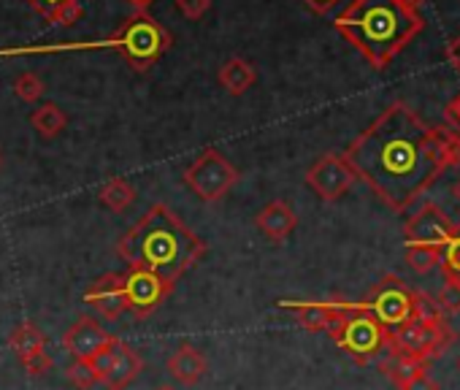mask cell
<instances>
[{"label": "cell", "mask_w": 460, "mask_h": 390, "mask_svg": "<svg viewBox=\"0 0 460 390\" xmlns=\"http://www.w3.org/2000/svg\"><path fill=\"white\" fill-rule=\"evenodd\" d=\"M449 128H428L406 103L387 106L344 152V160L376 199L406 212L449 168Z\"/></svg>", "instance_id": "obj_1"}, {"label": "cell", "mask_w": 460, "mask_h": 390, "mask_svg": "<svg viewBox=\"0 0 460 390\" xmlns=\"http://www.w3.org/2000/svg\"><path fill=\"white\" fill-rule=\"evenodd\" d=\"M117 255L130 269H146L176 288V282L206 255V242L187 228L168 204H155L117 242Z\"/></svg>", "instance_id": "obj_2"}, {"label": "cell", "mask_w": 460, "mask_h": 390, "mask_svg": "<svg viewBox=\"0 0 460 390\" xmlns=\"http://www.w3.org/2000/svg\"><path fill=\"white\" fill-rule=\"evenodd\" d=\"M336 33L347 39L368 66H390L406 44L425 28L417 9L403 0H352L336 17Z\"/></svg>", "instance_id": "obj_3"}, {"label": "cell", "mask_w": 460, "mask_h": 390, "mask_svg": "<svg viewBox=\"0 0 460 390\" xmlns=\"http://www.w3.org/2000/svg\"><path fill=\"white\" fill-rule=\"evenodd\" d=\"M171 33L146 12H133L109 39L98 41H66V44H25L0 49V58H25V55H63V52H103L114 49L133 71L146 74L168 52Z\"/></svg>", "instance_id": "obj_4"}, {"label": "cell", "mask_w": 460, "mask_h": 390, "mask_svg": "<svg viewBox=\"0 0 460 390\" xmlns=\"http://www.w3.org/2000/svg\"><path fill=\"white\" fill-rule=\"evenodd\" d=\"M328 333L355 363H371L390 347V328L382 325L366 304L341 301V315L328 328Z\"/></svg>", "instance_id": "obj_5"}, {"label": "cell", "mask_w": 460, "mask_h": 390, "mask_svg": "<svg viewBox=\"0 0 460 390\" xmlns=\"http://www.w3.org/2000/svg\"><path fill=\"white\" fill-rule=\"evenodd\" d=\"M184 184L198 195L200 201L214 204L236 187L242 179L239 168L230 163L219 149H203L181 173Z\"/></svg>", "instance_id": "obj_6"}, {"label": "cell", "mask_w": 460, "mask_h": 390, "mask_svg": "<svg viewBox=\"0 0 460 390\" xmlns=\"http://www.w3.org/2000/svg\"><path fill=\"white\" fill-rule=\"evenodd\" d=\"M452 341H455V331L447 325V320H409L390 331L387 350H395L420 360H430V358H438Z\"/></svg>", "instance_id": "obj_7"}, {"label": "cell", "mask_w": 460, "mask_h": 390, "mask_svg": "<svg viewBox=\"0 0 460 390\" xmlns=\"http://www.w3.org/2000/svg\"><path fill=\"white\" fill-rule=\"evenodd\" d=\"M414 296H417V290L406 288L395 274H385V277L374 285L371 296H368L363 304L368 306V312H371L382 325H387V328L393 331V328H398V325L414 320Z\"/></svg>", "instance_id": "obj_8"}, {"label": "cell", "mask_w": 460, "mask_h": 390, "mask_svg": "<svg viewBox=\"0 0 460 390\" xmlns=\"http://www.w3.org/2000/svg\"><path fill=\"white\" fill-rule=\"evenodd\" d=\"M98 385L106 390H125L141 371H144V358L122 339L114 336V341L93 360Z\"/></svg>", "instance_id": "obj_9"}, {"label": "cell", "mask_w": 460, "mask_h": 390, "mask_svg": "<svg viewBox=\"0 0 460 390\" xmlns=\"http://www.w3.org/2000/svg\"><path fill=\"white\" fill-rule=\"evenodd\" d=\"M122 285H125L128 312H133V317L138 320L155 315L165 304V298L173 293V285L163 282L157 274L146 269H130L128 274H122Z\"/></svg>", "instance_id": "obj_10"}, {"label": "cell", "mask_w": 460, "mask_h": 390, "mask_svg": "<svg viewBox=\"0 0 460 390\" xmlns=\"http://www.w3.org/2000/svg\"><path fill=\"white\" fill-rule=\"evenodd\" d=\"M306 184L320 195L323 201L333 204L341 195L355 184V171L349 168V163L344 160V155L339 152H328L323 155L306 173Z\"/></svg>", "instance_id": "obj_11"}, {"label": "cell", "mask_w": 460, "mask_h": 390, "mask_svg": "<svg viewBox=\"0 0 460 390\" xmlns=\"http://www.w3.org/2000/svg\"><path fill=\"white\" fill-rule=\"evenodd\" d=\"M455 234V223L433 204L425 201L403 226V242L406 244H436L444 247Z\"/></svg>", "instance_id": "obj_12"}, {"label": "cell", "mask_w": 460, "mask_h": 390, "mask_svg": "<svg viewBox=\"0 0 460 390\" xmlns=\"http://www.w3.org/2000/svg\"><path fill=\"white\" fill-rule=\"evenodd\" d=\"M114 341V336L93 317H79L63 336V347L74 355V360H87L93 363L109 344Z\"/></svg>", "instance_id": "obj_13"}, {"label": "cell", "mask_w": 460, "mask_h": 390, "mask_svg": "<svg viewBox=\"0 0 460 390\" xmlns=\"http://www.w3.org/2000/svg\"><path fill=\"white\" fill-rule=\"evenodd\" d=\"M84 298L106 320H119L122 312H128L122 274H103V277H98L90 285V290L84 293Z\"/></svg>", "instance_id": "obj_14"}, {"label": "cell", "mask_w": 460, "mask_h": 390, "mask_svg": "<svg viewBox=\"0 0 460 390\" xmlns=\"http://www.w3.org/2000/svg\"><path fill=\"white\" fill-rule=\"evenodd\" d=\"M279 306L293 312L298 325L309 333L328 331L341 315V301H282Z\"/></svg>", "instance_id": "obj_15"}, {"label": "cell", "mask_w": 460, "mask_h": 390, "mask_svg": "<svg viewBox=\"0 0 460 390\" xmlns=\"http://www.w3.org/2000/svg\"><path fill=\"white\" fill-rule=\"evenodd\" d=\"M255 226L269 242L282 244L296 231L298 215L293 212V207L288 201H271L266 209H261V215L255 217Z\"/></svg>", "instance_id": "obj_16"}, {"label": "cell", "mask_w": 460, "mask_h": 390, "mask_svg": "<svg viewBox=\"0 0 460 390\" xmlns=\"http://www.w3.org/2000/svg\"><path fill=\"white\" fill-rule=\"evenodd\" d=\"M165 368H168V374H171L176 382H181V385H195V382H200V379L206 377L208 360H206V355H203L198 347L181 344L176 352L168 355Z\"/></svg>", "instance_id": "obj_17"}, {"label": "cell", "mask_w": 460, "mask_h": 390, "mask_svg": "<svg viewBox=\"0 0 460 390\" xmlns=\"http://www.w3.org/2000/svg\"><path fill=\"white\" fill-rule=\"evenodd\" d=\"M219 84L230 93V95H244L255 82H258V71L250 60H242V58H230L219 66V74H217Z\"/></svg>", "instance_id": "obj_18"}, {"label": "cell", "mask_w": 460, "mask_h": 390, "mask_svg": "<svg viewBox=\"0 0 460 390\" xmlns=\"http://www.w3.org/2000/svg\"><path fill=\"white\" fill-rule=\"evenodd\" d=\"M379 368L390 377V382H393L398 390H403L414 377H420L422 371H428V360H420V358H411V355L387 350V355H385V360L379 363Z\"/></svg>", "instance_id": "obj_19"}, {"label": "cell", "mask_w": 460, "mask_h": 390, "mask_svg": "<svg viewBox=\"0 0 460 390\" xmlns=\"http://www.w3.org/2000/svg\"><path fill=\"white\" fill-rule=\"evenodd\" d=\"M25 4L58 28H71L82 20V0H25Z\"/></svg>", "instance_id": "obj_20"}, {"label": "cell", "mask_w": 460, "mask_h": 390, "mask_svg": "<svg viewBox=\"0 0 460 390\" xmlns=\"http://www.w3.org/2000/svg\"><path fill=\"white\" fill-rule=\"evenodd\" d=\"M9 347H12V352H14V355L20 358V363H22V360L33 358V355L47 352V339H44V333H41L31 320H25V323H20V325L9 333Z\"/></svg>", "instance_id": "obj_21"}, {"label": "cell", "mask_w": 460, "mask_h": 390, "mask_svg": "<svg viewBox=\"0 0 460 390\" xmlns=\"http://www.w3.org/2000/svg\"><path fill=\"white\" fill-rule=\"evenodd\" d=\"M98 199H101V204H103L109 212L122 215V212H128V207L136 201V187H133L128 179L114 176V179H109V182L98 190Z\"/></svg>", "instance_id": "obj_22"}, {"label": "cell", "mask_w": 460, "mask_h": 390, "mask_svg": "<svg viewBox=\"0 0 460 390\" xmlns=\"http://www.w3.org/2000/svg\"><path fill=\"white\" fill-rule=\"evenodd\" d=\"M31 125L39 130L41 138L52 141V138H58V136L66 130L68 114H66L58 103H44V106H39V109L31 114Z\"/></svg>", "instance_id": "obj_23"}, {"label": "cell", "mask_w": 460, "mask_h": 390, "mask_svg": "<svg viewBox=\"0 0 460 390\" xmlns=\"http://www.w3.org/2000/svg\"><path fill=\"white\" fill-rule=\"evenodd\" d=\"M441 250L444 247H436V244H406V261L417 274H428L438 266Z\"/></svg>", "instance_id": "obj_24"}, {"label": "cell", "mask_w": 460, "mask_h": 390, "mask_svg": "<svg viewBox=\"0 0 460 390\" xmlns=\"http://www.w3.org/2000/svg\"><path fill=\"white\" fill-rule=\"evenodd\" d=\"M438 266H441L444 279H449V282H460V226H455L452 239L444 244Z\"/></svg>", "instance_id": "obj_25"}, {"label": "cell", "mask_w": 460, "mask_h": 390, "mask_svg": "<svg viewBox=\"0 0 460 390\" xmlns=\"http://www.w3.org/2000/svg\"><path fill=\"white\" fill-rule=\"evenodd\" d=\"M44 93H47V84H44V79H41L39 74H33V71L20 74L17 82H14V95H17L20 101H25V103H36Z\"/></svg>", "instance_id": "obj_26"}, {"label": "cell", "mask_w": 460, "mask_h": 390, "mask_svg": "<svg viewBox=\"0 0 460 390\" xmlns=\"http://www.w3.org/2000/svg\"><path fill=\"white\" fill-rule=\"evenodd\" d=\"M66 377H68V382L76 385L79 390H90V387L98 385L95 368H93V363H87V360H74V363L66 368Z\"/></svg>", "instance_id": "obj_27"}, {"label": "cell", "mask_w": 460, "mask_h": 390, "mask_svg": "<svg viewBox=\"0 0 460 390\" xmlns=\"http://www.w3.org/2000/svg\"><path fill=\"white\" fill-rule=\"evenodd\" d=\"M436 304L441 306L444 315H457L460 312V282H449L444 279L441 290H438V298Z\"/></svg>", "instance_id": "obj_28"}, {"label": "cell", "mask_w": 460, "mask_h": 390, "mask_svg": "<svg viewBox=\"0 0 460 390\" xmlns=\"http://www.w3.org/2000/svg\"><path fill=\"white\" fill-rule=\"evenodd\" d=\"M52 366H55V360H52L49 352H41V355H33V358L22 360V368L28 371V377H44Z\"/></svg>", "instance_id": "obj_29"}, {"label": "cell", "mask_w": 460, "mask_h": 390, "mask_svg": "<svg viewBox=\"0 0 460 390\" xmlns=\"http://www.w3.org/2000/svg\"><path fill=\"white\" fill-rule=\"evenodd\" d=\"M176 9H179L187 20H200V17L211 9V0H176Z\"/></svg>", "instance_id": "obj_30"}, {"label": "cell", "mask_w": 460, "mask_h": 390, "mask_svg": "<svg viewBox=\"0 0 460 390\" xmlns=\"http://www.w3.org/2000/svg\"><path fill=\"white\" fill-rule=\"evenodd\" d=\"M444 122H447V128L449 130H455V133H460V93L444 106Z\"/></svg>", "instance_id": "obj_31"}, {"label": "cell", "mask_w": 460, "mask_h": 390, "mask_svg": "<svg viewBox=\"0 0 460 390\" xmlns=\"http://www.w3.org/2000/svg\"><path fill=\"white\" fill-rule=\"evenodd\" d=\"M403 390H438V385L430 379V374H428V371H422V374H420V377H414Z\"/></svg>", "instance_id": "obj_32"}, {"label": "cell", "mask_w": 460, "mask_h": 390, "mask_svg": "<svg viewBox=\"0 0 460 390\" xmlns=\"http://www.w3.org/2000/svg\"><path fill=\"white\" fill-rule=\"evenodd\" d=\"M447 60H449V66L460 74V33L447 44Z\"/></svg>", "instance_id": "obj_33"}, {"label": "cell", "mask_w": 460, "mask_h": 390, "mask_svg": "<svg viewBox=\"0 0 460 390\" xmlns=\"http://www.w3.org/2000/svg\"><path fill=\"white\" fill-rule=\"evenodd\" d=\"M304 4L314 12V14H328L333 6H339L341 0H304Z\"/></svg>", "instance_id": "obj_34"}, {"label": "cell", "mask_w": 460, "mask_h": 390, "mask_svg": "<svg viewBox=\"0 0 460 390\" xmlns=\"http://www.w3.org/2000/svg\"><path fill=\"white\" fill-rule=\"evenodd\" d=\"M125 4H128L133 12H146V9L155 4V0H125Z\"/></svg>", "instance_id": "obj_35"}, {"label": "cell", "mask_w": 460, "mask_h": 390, "mask_svg": "<svg viewBox=\"0 0 460 390\" xmlns=\"http://www.w3.org/2000/svg\"><path fill=\"white\" fill-rule=\"evenodd\" d=\"M403 4H406L409 9H420V4H422V0H403Z\"/></svg>", "instance_id": "obj_36"}, {"label": "cell", "mask_w": 460, "mask_h": 390, "mask_svg": "<svg viewBox=\"0 0 460 390\" xmlns=\"http://www.w3.org/2000/svg\"><path fill=\"white\" fill-rule=\"evenodd\" d=\"M452 195H455V199L460 201V179L455 182V187H452Z\"/></svg>", "instance_id": "obj_37"}, {"label": "cell", "mask_w": 460, "mask_h": 390, "mask_svg": "<svg viewBox=\"0 0 460 390\" xmlns=\"http://www.w3.org/2000/svg\"><path fill=\"white\" fill-rule=\"evenodd\" d=\"M157 390H176V387H171V385H160Z\"/></svg>", "instance_id": "obj_38"}, {"label": "cell", "mask_w": 460, "mask_h": 390, "mask_svg": "<svg viewBox=\"0 0 460 390\" xmlns=\"http://www.w3.org/2000/svg\"><path fill=\"white\" fill-rule=\"evenodd\" d=\"M0 165H4V155H0Z\"/></svg>", "instance_id": "obj_39"}, {"label": "cell", "mask_w": 460, "mask_h": 390, "mask_svg": "<svg viewBox=\"0 0 460 390\" xmlns=\"http://www.w3.org/2000/svg\"><path fill=\"white\" fill-rule=\"evenodd\" d=\"M457 366H460V360H457Z\"/></svg>", "instance_id": "obj_40"}]
</instances>
